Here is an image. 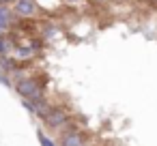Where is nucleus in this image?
Listing matches in <instances>:
<instances>
[{"label":"nucleus","mask_w":157,"mask_h":146,"mask_svg":"<svg viewBox=\"0 0 157 146\" xmlns=\"http://www.w3.org/2000/svg\"><path fill=\"white\" fill-rule=\"evenodd\" d=\"M13 88H15V92H17L22 99H30V101L43 99V86L39 84L37 77H26V75H22L20 80L13 82Z\"/></svg>","instance_id":"obj_1"},{"label":"nucleus","mask_w":157,"mask_h":146,"mask_svg":"<svg viewBox=\"0 0 157 146\" xmlns=\"http://www.w3.org/2000/svg\"><path fill=\"white\" fill-rule=\"evenodd\" d=\"M60 146H86V137L84 133H80L75 127L69 129V131H63L60 133Z\"/></svg>","instance_id":"obj_2"},{"label":"nucleus","mask_w":157,"mask_h":146,"mask_svg":"<svg viewBox=\"0 0 157 146\" xmlns=\"http://www.w3.org/2000/svg\"><path fill=\"white\" fill-rule=\"evenodd\" d=\"M35 11H37L35 0H15L13 5V15H20V17H30L35 15Z\"/></svg>","instance_id":"obj_3"},{"label":"nucleus","mask_w":157,"mask_h":146,"mask_svg":"<svg viewBox=\"0 0 157 146\" xmlns=\"http://www.w3.org/2000/svg\"><path fill=\"white\" fill-rule=\"evenodd\" d=\"M15 22V15H13V11L7 7V5H0V37H2V32L11 26Z\"/></svg>","instance_id":"obj_4"},{"label":"nucleus","mask_w":157,"mask_h":146,"mask_svg":"<svg viewBox=\"0 0 157 146\" xmlns=\"http://www.w3.org/2000/svg\"><path fill=\"white\" fill-rule=\"evenodd\" d=\"M52 107H54V105H52L48 99H39V101H35V114H37L41 120H43V118L52 112Z\"/></svg>","instance_id":"obj_5"},{"label":"nucleus","mask_w":157,"mask_h":146,"mask_svg":"<svg viewBox=\"0 0 157 146\" xmlns=\"http://www.w3.org/2000/svg\"><path fill=\"white\" fill-rule=\"evenodd\" d=\"M30 56H33V50L28 45H17L15 47V60H26Z\"/></svg>","instance_id":"obj_6"},{"label":"nucleus","mask_w":157,"mask_h":146,"mask_svg":"<svg viewBox=\"0 0 157 146\" xmlns=\"http://www.w3.org/2000/svg\"><path fill=\"white\" fill-rule=\"evenodd\" d=\"M11 54V41L5 39V35L0 37V56H9Z\"/></svg>","instance_id":"obj_7"},{"label":"nucleus","mask_w":157,"mask_h":146,"mask_svg":"<svg viewBox=\"0 0 157 146\" xmlns=\"http://www.w3.org/2000/svg\"><path fill=\"white\" fill-rule=\"evenodd\" d=\"M37 137H39V144H41V146H56V142H54L52 137H48V135H45L41 129L37 131Z\"/></svg>","instance_id":"obj_8"},{"label":"nucleus","mask_w":157,"mask_h":146,"mask_svg":"<svg viewBox=\"0 0 157 146\" xmlns=\"http://www.w3.org/2000/svg\"><path fill=\"white\" fill-rule=\"evenodd\" d=\"M0 84H2V86H7V88H11V86H13V80H11L7 73H2V71H0Z\"/></svg>","instance_id":"obj_9"},{"label":"nucleus","mask_w":157,"mask_h":146,"mask_svg":"<svg viewBox=\"0 0 157 146\" xmlns=\"http://www.w3.org/2000/svg\"><path fill=\"white\" fill-rule=\"evenodd\" d=\"M22 105H24V110H26V112L35 114V101H30V99H22Z\"/></svg>","instance_id":"obj_10"},{"label":"nucleus","mask_w":157,"mask_h":146,"mask_svg":"<svg viewBox=\"0 0 157 146\" xmlns=\"http://www.w3.org/2000/svg\"><path fill=\"white\" fill-rule=\"evenodd\" d=\"M90 2H93V5H108L110 0H90Z\"/></svg>","instance_id":"obj_11"},{"label":"nucleus","mask_w":157,"mask_h":146,"mask_svg":"<svg viewBox=\"0 0 157 146\" xmlns=\"http://www.w3.org/2000/svg\"><path fill=\"white\" fill-rule=\"evenodd\" d=\"M7 2H9V0H0V5H7Z\"/></svg>","instance_id":"obj_12"},{"label":"nucleus","mask_w":157,"mask_h":146,"mask_svg":"<svg viewBox=\"0 0 157 146\" xmlns=\"http://www.w3.org/2000/svg\"><path fill=\"white\" fill-rule=\"evenodd\" d=\"M67 2H80V0H67Z\"/></svg>","instance_id":"obj_13"}]
</instances>
